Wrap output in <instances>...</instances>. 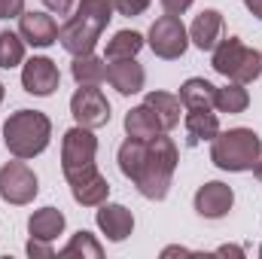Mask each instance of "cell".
Listing matches in <instances>:
<instances>
[{
  "instance_id": "6da1fadb",
  "label": "cell",
  "mask_w": 262,
  "mask_h": 259,
  "mask_svg": "<svg viewBox=\"0 0 262 259\" xmlns=\"http://www.w3.org/2000/svg\"><path fill=\"white\" fill-rule=\"evenodd\" d=\"M177 162H180V153H177V143L171 137H165V131L159 137H152L146 143V156L137 168V174L131 177V183L137 186V192L149 201H162L171 192V180H174V171H177Z\"/></svg>"
},
{
  "instance_id": "7a4b0ae2",
  "label": "cell",
  "mask_w": 262,
  "mask_h": 259,
  "mask_svg": "<svg viewBox=\"0 0 262 259\" xmlns=\"http://www.w3.org/2000/svg\"><path fill=\"white\" fill-rule=\"evenodd\" d=\"M52 140V119L40 110H15L3 122V143L12 159H34Z\"/></svg>"
},
{
  "instance_id": "3957f363",
  "label": "cell",
  "mask_w": 262,
  "mask_h": 259,
  "mask_svg": "<svg viewBox=\"0 0 262 259\" xmlns=\"http://www.w3.org/2000/svg\"><path fill=\"white\" fill-rule=\"evenodd\" d=\"M259 156H262V137L253 128H229L220 131L210 140V162L220 171H229V174L253 171Z\"/></svg>"
},
{
  "instance_id": "277c9868",
  "label": "cell",
  "mask_w": 262,
  "mask_h": 259,
  "mask_svg": "<svg viewBox=\"0 0 262 259\" xmlns=\"http://www.w3.org/2000/svg\"><path fill=\"white\" fill-rule=\"evenodd\" d=\"M210 67L226 76L229 82H256L262 76V52L250 49L241 37H223L213 49V58H210Z\"/></svg>"
},
{
  "instance_id": "5b68a950",
  "label": "cell",
  "mask_w": 262,
  "mask_h": 259,
  "mask_svg": "<svg viewBox=\"0 0 262 259\" xmlns=\"http://www.w3.org/2000/svg\"><path fill=\"white\" fill-rule=\"evenodd\" d=\"M146 43L149 49L156 52V58H165V61H177L186 55L189 49V31L186 25L180 21V15H159L146 34Z\"/></svg>"
},
{
  "instance_id": "8992f818",
  "label": "cell",
  "mask_w": 262,
  "mask_h": 259,
  "mask_svg": "<svg viewBox=\"0 0 262 259\" xmlns=\"http://www.w3.org/2000/svg\"><path fill=\"white\" fill-rule=\"evenodd\" d=\"M98 137L92 128H82V125H73L64 131L61 137V171L64 177H73L85 168H95L98 162Z\"/></svg>"
},
{
  "instance_id": "52a82bcc",
  "label": "cell",
  "mask_w": 262,
  "mask_h": 259,
  "mask_svg": "<svg viewBox=\"0 0 262 259\" xmlns=\"http://www.w3.org/2000/svg\"><path fill=\"white\" fill-rule=\"evenodd\" d=\"M37 192H40V180H37V174L31 171V165L25 159L6 162L0 168V198L6 204L25 207L37 198Z\"/></svg>"
},
{
  "instance_id": "ba28073f",
  "label": "cell",
  "mask_w": 262,
  "mask_h": 259,
  "mask_svg": "<svg viewBox=\"0 0 262 259\" xmlns=\"http://www.w3.org/2000/svg\"><path fill=\"white\" fill-rule=\"evenodd\" d=\"M101 34H104V25H101L98 18H92V15H85V12L76 9L64 25L58 28V43H61L67 52L76 58V55H89V52H95Z\"/></svg>"
},
{
  "instance_id": "9c48e42d",
  "label": "cell",
  "mask_w": 262,
  "mask_h": 259,
  "mask_svg": "<svg viewBox=\"0 0 262 259\" xmlns=\"http://www.w3.org/2000/svg\"><path fill=\"white\" fill-rule=\"evenodd\" d=\"M70 116L82 128H104L110 122V101L98 85H79L70 98Z\"/></svg>"
},
{
  "instance_id": "30bf717a",
  "label": "cell",
  "mask_w": 262,
  "mask_h": 259,
  "mask_svg": "<svg viewBox=\"0 0 262 259\" xmlns=\"http://www.w3.org/2000/svg\"><path fill=\"white\" fill-rule=\"evenodd\" d=\"M61 85V70L52 58L46 55H34L21 64V89L28 95H37V98H49L55 95V89Z\"/></svg>"
},
{
  "instance_id": "8fae6325",
  "label": "cell",
  "mask_w": 262,
  "mask_h": 259,
  "mask_svg": "<svg viewBox=\"0 0 262 259\" xmlns=\"http://www.w3.org/2000/svg\"><path fill=\"white\" fill-rule=\"evenodd\" d=\"M232 204H235V192L223 180H207L204 186H198L195 198H192L195 213L204 220H223L232 210Z\"/></svg>"
},
{
  "instance_id": "7c38bea8",
  "label": "cell",
  "mask_w": 262,
  "mask_h": 259,
  "mask_svg": "<svg viewBox=\"0 0 262 259\" xmlns=\"http://www.w3.org/2000/svg\"><path fill=\"white\" fill-rule=\"evenodd\" d=\"M67 183H70L73 201L82 204V207H98V204H104L110 198V183L98 171V165L95 168H85V171H79L73 177H67Z\"/></svg>"
},
{
  "instance_id": "4fadbf2b",
  "label": "cell",
  "mask_w": 262,
  "mask_h": 259,
  "mask_svg": "<svg viewBox=\"0 0 262 259\" xmlns=\"http://www.w3.org/2000/svg\"><path fill=\"white\" fill-rule=\"evenodd\" d=\"M18 34L28 46L34 49H49L52 43H58V21L52 18V12H21L18 15Z\"/></svg>"
},
{
  "instance_id": "5bb4252c",
  "label": "cell",
  "mask_w": 262,
  "mask_h": 259,
  "mask_svg": "<svg viewBox=\"0 0 262 259\" xmlns=\"http://www.w3.org/2000/svg\"><path fill=\"white\" fill-rule=\"evenodd\" d=\"M95 223L101 229V235L113 244L125 241L131 232H134V213H131L125 204H116V201H104L98 204V213H95Z\"/></svg>"
},
{
  "instance_id": "9a60e30c",
  "label": "cell",
  "mask_w": 262,
  "mask_h": 259,
  "mask_svg": "<svg viewBox=\"0 0 262 259\" xmlns=\"http://www.w3.org/2000/svg\"><path fill=\"white\" fill-rule=\"evenodd\" d=\"M226 31V18L220 9H201L195 15V21L189 25V43L198 46L201 52H213L216 43L223 40Z\"/></svg>"
},
{
  "instance_id": "2e32d148",
  "label": "cell",
  "mask_w": 262,
  "mask_h": 259,
  "mask_svg": "<svg viewBox=\"0 0 262 259\" xmlns=\"http://www.w3.org/2000/svg\"><path fill=\"white\" fill-rule=\"evenodd\" d=\"M107 82L119 95H137L146 82V70L137 58H116L107 64Z\"/></svg>"
},
{
  "instance_id": "e0dca14e",
  "label": "cell",
  "mask_w": 262,
  "mask_h": 259,
  "mask_svg": "<svg viewBox=\"0 0 262 259\" xmlns=\"http://www.w3.org/2000/svg\"><path fill=\"white\" fill-rule=\"evenodd\" d=\"M67 220L58 207H40L28 217V235L31 238H43V241H55L64 232Z\"/></svg>"
},
{
  "instance_id": "ac0fdd59",
  "label": "cell",
  "mask_w": 262,
  "mask_h": 259,
  "mask_svg": "<svg viewBox=\"0 0 262 259\" xmlns=\"http://www.w3.org/2000/svg\"><path fill=\"white\" fill-rule=\"evenodd\" d=\"M143 104L156 113V119L162 122V131H174L180 125V98L171 95V92H149L143 98Z\"/></svg>"
},
{
  "instance_id": "d6986e66",
  "label": "cell",
  "mask_w": 262,
  "mask_h": 259,
  "mask_svg": "<svg viewBox=\"0 0 262 259\" xmlns=\"http://www.w3.org/2000/svg\"><path fill=\"white\" fill-rule=\"evenodd\" d=\"M213 95H216V85L204 76H189L183 85H180V104L186 110H210L213 107Z\"/></svg>"
},
{
  "instance_id": "ffe728a7",
  "label": "cell",
  "mask_w": 262,
  "mask_h": 259,
  "mask_svg": "<svg viewBox=\"0 0 262 259\" xmlns=\"http://www.w3.org/2000/svg\"><path fill=\"white\" fill-rule=\"evenodd\" d=\"M125 134L134 140H152L162 134V122L156 119V113L146 104H137L125 113Z\"/></svg>"
},
{
  "instance_id": "44dd1931",
  "label": "cell",
  "mask_w": 262,
  "mask_h": 259,
  "mask_svg": "<svg viewBox=\"0 0 262 259\" xmlns=\"http://www.w3.org/2000/svg\"><path fill=\"white\" fill-rule=\"evenodd\" d=\"M70 76L76 85H101L107 79V64L104 58H98L95 52L89 55H76L73 64H70Z\"/></svg>"
},
{
  "instance_id": "7402d4cb",
  "label": "cell",
  "mask_w": 262,
  "mask_h": 259,
  "mask_svg": "<svg viewBox=\"0 0 262 259\" xmlns=\"http://www.w3.org/2000/svg\"><path fill=\"white\" fill-rule=\"evenodd\" d=\"M186 134H189V143H201V140H213L220 134V116L210 113V110H186Z\"/></svg>"
},
{
  "instance_id": "603a6c76",
  "label": "cell",
  "mask_w": 262,
  "mask_h": 259,
  "mask_svg": "<svg viewBox=\"0 0 262 259\" xmlns=\"http://www.w3.org/2000/svg\"><path fill=\"white\" fill-rule=\"evenodd\" d=\"M213 107H216L220 113H229V116L244 113V110L250 107V92H247L241 82H229V85L216 89V95H213Z\"/></svg>"
},
{
  "instance_id": "cb8c5ba5",
  "label": "cell",
  "mask_w": 262,
  "mask_h": 259,
  "mask_svg": "<svg viewBox=\"0 0 262 259\" xmlns=\"http://www.w3.org/2000/svg\"><path fill=\"white\" fill-rule=\"evenodd\" d=\"M143 34L140 31H116L110 40H107V61H116V58H137V52L143 49Z\"/></svg>"
},
{
  "instance_id": "d4e9b609",
  "label": "cell",
  "mask_w": 262,
  "mask_h": 259,
  "mask_svg": "<svg viewBox=\"0 0 262 259\" xmlns=\"http://www.w3.org/2000/svg\"><path fill=\"white\" fill-rule=\"evenodd\" d=\"M58 256H61V259H76V256L101 259V256H104V247H101V241H98L92 232H76L64 247L58 250Z\"/></svg>"
},
{
  "instance_id": "484cf974",
  "label": "cell",
  "mask_w": 262,
  "mask_h": 259,
  "mask_svg": "<svg viewBox=\"0 0 262 259\" xmlns=\"http://www.w3.org/2000/svg\"><path fill=\"white\" fill-rule=\"evenodd\" d=\"M146 143H149V140H134V137H125V140H122V146H119V153H116L119 171H122L128 180L137 174V168H140V162H143V156H146Z\"/></svg>"
},
{
  "instance_id": "4316f807",
  "label": "cell",
  "mask_w": 262,
  "mask_h": 259,
  "mask_svg": "<svg viewBox=\"0 0 262 259\" xmlns=\"http://www.w3.org/2000/svg\"><path fill=\"white\" fill-rule=\"evenodd\" d=\"M25 40L15 31H0V67L12 70V67L25 64Z\"/></svg>"
},
{
  "instance_id": "83f0119b",
  "label": "cell",
  "mask_w": 262,
  "mask_h": 259,
  "mask_svg": "<svg viewBox=\"0 0 262 259\" xmlns=\"http://www.w3.org/2000/svg\"><path fill=\"white\" fill-rule=\"evenodd\" d=\"M76 9L85 12V15H92V18H98L107 28L110 18H113V12H116V0H79Z\"/></svg>"
},
{
  "instance_id": "f1b7e54d",
  "label": "cell",
  "mask_w": 262,
  "mask_h": 259,
  "mask_svg": "<svg viewBox=\"0 0 262 259\" xmlns=\"http://www.w3.org/2000/svg\"><path fill=\"white\" fill-rule=\"evenodd\" d=\"M149 3H152V0H116V12L134 18V15H143V12L149 9Z\"/></svg>"
},
{
  "instance_id": "f546056e",
  "label": "cell",
  "mask_w": 262,
  "mask_h": 259,
  "mask_svg": "<svg viewBox=\"0 0 262 259\" xmlns=\"http://www.w3.org/2000/svg\"><path fill=\"white\" fill-rule=\"evenodd\" d=\"M28 256H34V259H40V256L52 259V256H55V247H52V241H43V238H31V241H28Z\"/></svg>"
},
{
  "instance_id": "4dcf8cb0",
  "label": "cell",
  "mask_w": 262,
  "mask_h": 259,
  "mask_svg": "<svg viewBox=\"0 0 262 259\" xmlns=\"http://www.w3.org/2000/svg\"><path fill=\"white\" fill-rule=\"evenodd\" d=\"M25 12V0H0V18H18Z\"/></svg>"
},
{
  "instance_id": "1f68e13d",
  "label": "cell",
  "mask_w": 262,
  "mask_h": 259,
  "mask_svg": "<svg viewBox=\"0 0 262 259\" xmlns=\"http://www.w3.org/2000/svg\"><path fill=\"white\" fill-rule=\"evenodd\" d=\"M40 3H43L46 12H52V15H70L76 0H40Z\"/></svg>"
},
{
  "instance_id": "d6a6232c",
  "label": "cell",
  "mask_w": 262,
  "mask_h": 259,
  "mask_svg": "<svg viewBox=\"0 0 262 259\" xmlns=\"http://www.w3.org/2000/svg\"><path fill=\"white\" fill-rule=\"evenodd\" d=\"M159 3H162V9H165L168 15H183L195 0H159Z\"/></svg>"
},
{
  "instance_id": "836d02e7",
  "label": "cell",
  "mask_w": 262,
  "mask_h": 259,
  "mask_svg": "<svg viewBox=\"0 0 262 259\" xmlns=\"http://www.w3.org/2000/svg\"><path fill=\"white\" fill-rule=\"evenodd\" d=\"M216 253H220V256H244V250H241V247H232V244H226V247H220Z\"/></svg>"
},
{
  "instance_id": "e575fe53",
  "label": "cell",
  "mask_w": 262,
  "mask_h": 259,
  "mask_svg": "<svg viewBox=\"0 0 262 259\" xmlns=\"http://www.w3.org/2000/svg\"><path fill=\"white\" fill-rule=\"evenodd\" d=\"M247 3V9H250V15H256L262 21V0H244Z\"/></svg>"
},
{
  "instance_id": "d590c367",
  "label": "cell",
  "mask_w": 262,
  "mask_h": 259,
  "mask_svg": "<svg viewBox=\"0 0 262 259\" xmlns=\"http://www.w3.org/2000/svg\"><path fill=\"white\" fill-rule=\"evenodd\" d=\"M253 177H256V180H259V183H262V156H259V162L253 165Z\"/></svg>"
},
{
  "instance_id": "8d00e7d4",
  "label": "cell",
  "mask_w": 262,
  "mask_h": 259,
  "mask_svg": "<svg viewBox=\"0 0 262 259\" xmlns=\"http://www.w3.org/2000/svg\"><path fill=\"white\" fill-rule=\"evenodd\" d=\"M3 95H6V89H3V82H0V104H3Z\"/></svg>"
},
{
  "instance_id": "74e56055",
  "label": "cell",
  "mask_w": 262,
  "mask_h": 259,
  "mask_svg": "<svg viewBox=\"0 0 262 259\" xmlns=\"http://www.w3.org/2000/svg\"><path fill=\"white\" fill-rule=\"evenodd\" d=\"M259 256H262V247H259Z\"/></svg>"
}]
</instances>
